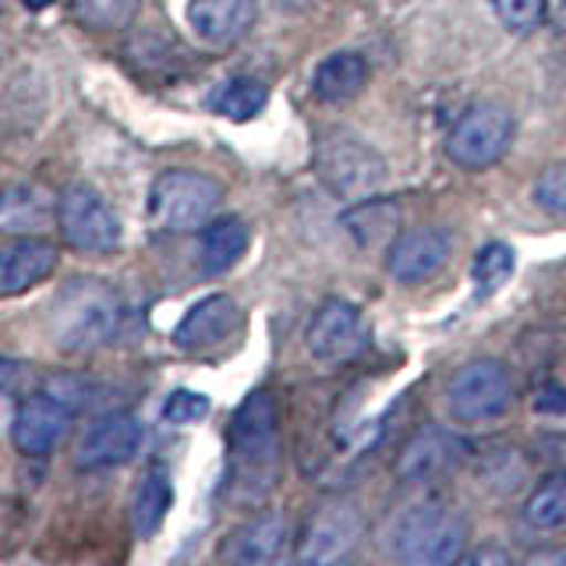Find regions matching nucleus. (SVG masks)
<instances>
[{"label":"nucleus","instance_id":"obj_1","mask_svg":"<svg viewBox=\"0 0 566 566\" xmlns=\"http://www.w3.org/2000/svg\"><path fill=\"white\" fill-rule=\"evenodd\" d=\"M280 478V418L265 389L248 394L230 421V492L241 503H259Z\"/></svg>","mask_w":566,"mask_h":566},{"label":"nucleus","instance_id":"obj_2","mask_svg":"<svg viewBox=\"0 0 566 566\" xmlns=\"http://www.w3.org/2000/svg\"><path fill=\"white\" fill-rule=\"evenodd\" d=\"M124 318V301L114 283L78 276L64 283L50 305V336L61 350H96L111 344Z\"/></svg>","mask_w":566,"mask_h":566},{"label":"nucleus","instance_id":"obj_3","mask_svg":"<svg viewBox=\"0 0 566 566\" xmlns=\"http://www.w3.org/2000/svg\"><path fill=\"white\" fill-rule=\"evenodd\" d=\"M468 521L447 500H424L411 506L394 527V553L400 563L447 566L464 556Z\"/></svg>","mask_w":566,"mask_h":566},{"label":"nucleus","instance_id":"obj_4","mask_svg":"<svg viewBox=\"0 0 566 566\" xmlns=\"http://www.w3.org/2000/svg\"><path fill=\"white\" fill-rule=\"evenodd\" d=\"M223 202V188L206 174L167 170L149 188L146 217L159 234H191L206 227Z\"/></svg>","mask_w":566,"mask_h":566},{"label":"nucleus","instance_id":"obj_5","mask_svg":"<svg viewBox=\"0 0 566 566\" xmlns=\"http://www.w3.org/2000/svg\"><path fill=\"white\" fill-rule=\"evenodd\" d=\"M315 174L323 177V185L336 199L361 202L365 195L379 191L386 185L389 167L361 135H354L347 128H329L318 135Z\"/></svg>","mask_w":566,"mask_h":566},{"label":"nucleus","instance_id":"obj_6","mask_svg":"<svg viewBox=\"0 0 566 566\" xmlns=\"http://www.w3.org/2000/svg\"><path fill=\"white\" fill-rule=\"evenodd\" d=\"M513 142V117L500 103H474L447 135V156L468 170L500 164Z\"/></svg>","mask_w":566,"mask_h":566},{"label":"nucleus","instance_id":"obj_7","mask_svg":"<svg viewBox=\"0 0 566 566\" xmlns=\"http://www.w3.org/2000/svg\"><path fill=\"white\" fill-rule=\"evenodd\" d=\"M57 223L71 248L88 255H111L120 248V220L114 209L103 202V195L88 185H75L61 195Z\"/></svg>","mask_w":566,"mask_h":566},{"label":"nucleus","instance_id":"obj_8","mask_svg":"<svg viewBox=\"0 0 566 566\" xmlns=\"http://www.w3.org/2000/svg\"><path fill=\"white\" fill-rule=\"evenodd\" d=\"M450 411L460 421H492L506 415V407L513 400V382H510V371L506 365L482 358V361H471L457 371L450 379Z\"/></svg>","mask_w":566,"mask_h":566},{"label":"nucleus","instance_id":"obj_9","mask_svg":"<svg viewBox=\"0 0 566 566\" xmlns=\"http://www.w3.org/2000/svg\"><path fill=\"white\" fill-rule=\"evenodd\" d=\"M361 513L354 503L333 500L318 506L297 542V559L301 563H340L347 559L361 542Z\"/></svg>","mask_w":566,"mask_h":566},{"label":"nucleus","instance_id":"obj_10","mask_svg":"<svg viewBox=\"0 0 566 566\" xmlns=\"http://www.w3.org/2000/svg\"><path fill=\"white\" fill-rule=\"evenodd\" d=\"M308 350L315 361H326V365H344L354 361L368 344V329H365V318L361 312L350 305V301L340 297H329L318 305V312L312 315L308 323Z\"/></svg>","mask_w":566,"mask_h":566},{"label":"nucleus","instance_id":"obj_11","mask_svg":"<svg viewBox=\"0 0 566 566\" xmlns=\"http://www.w3.org/2000/svg\"><path fill=\"white\" fill-rule=\"evenodd\" d=\"M142 447V421L135 415H103L85 429L78 442V468L93 471V468H117L128 464Z\"/></svg>","mask_w":566,"mask_h":566},{"label":"nucleus","instance_id":"obj_12","mask_svg":"<svg viewBox=\"0 0 566 566\" xmlns=\"http://www.w3.org/2000/svg\"><path fill=\"white\" fill-rule=\"evenodd\" d=\"M67 424H71V411L57 397L35 394L18 403L14 421H11V439H14L18 453L46 457L64 439Z\"/></svg>","mask_w":566,"mask_h":566},{"label":"nucleus","instance_id":"obj_13","mask_svg":"<svg viewBox=\"0 0 566 566\" xmlns=\"http://www.w3.org/2000/svg\"><path fill=\"white\" fill-rule=\"evenodd\" d=\"M450 259V234L439 227H418L403 230L394 238L386 252V270L400 283H421L432 273H439Z\"/></svg>","mask_w":566,"mask_h":566},{"label":"nucleus","instance_id":"obj_14","mask_svg":"<svg viewBox=\"0 0 566 566\" xmlns=\"http://www.w3.org/2000/svg\"><path fill=\"white\" fill-rule=\"evenodd\" d=\"M238 326H241L238 301L227 294H212V297L199 301V305H191L188 315L174 326V344L191 354L212 350L223 340H230Z\"/></svg>","mask_w":566,"mask_h":566},{"label":"nucleus","instance_id":"obj_15","mask_svg":"<svg viewBox=\"0 0 566 566\" xmlns=\"http://www.w3.org/2000/svg\"><path fill=\"white\" fill-rule=\"evenodd\" d=\"M57 270V248L43 241L40 234L14 238L0 248V294L14 297L32 291Z\"/></svg>","mask_w":566,"mask_h":566},{"label":"nucleus","instance_id":"obj_16","mask_svg":"<svg viewBox=\"0 0 566 566\" xmlns=\"http://www.w3.org/2000/svg\"><path fill=\"white\" fill-rule=\"evenodd\" d=\"M259 0H188V25L209 46H230L252 29Z\"/></svg>","mask_w":566,"mask_h":566},{"label":"nucleus","instance_id":"obj_17","mask_svg":"<svg viewBox=\"0 0 566 566\" xmlns=\"http://www.w3.org/2000/svg\"><path fill=\"white\" fill-rule=\"evenodd\" d=\"M57 220V202L43 185H8L0 188V234L25 238L43 234Z\"/></svg>","mask_w":566,"mask_h":566},{"label":"nucleus","instance_id":"obj_18","mask_svg":"<svg viewBox=\"0 0 566 566\" xmlns=\"http://www.w3.org/2000/svg\"><path fill=\"white\" fill-rule=\"evenodd\" d=\"M464 460V442L442 429H421L407 450L400 453L397 474L407 482H429V478L450 474Z\"/></svg>","mask_w":566,"mask_h":566},{"label":"nucleus","instance_id":"obj_19","mask_svg":"<svg viewBox=\"0 0 566 566\" xmlns=\"http://www.w3.org/2000/svg\"><path fill=\"white\" fill-rule=\"evenodd\" d=\"M283 545H287V521L280 513H262L248 524L234 527L223 542V559L230 563H244V566H262L283 556Z\"/></svg>","mask_w":566,"mask_h":566},{"label":"nucleus","instance_id":"obj_20","mask_svg":"<svg viewBox=\"0 0 566 566\" xmlns=\"http://www.w3.org/2000/svg\"><path fill=\"white\" fill-rule=\"evenodd\" d=\"M244 252H248V223L241 217H217L202 227L199 262L206 276H223L227 270H234Z\"/></svg>","mask_w":566,"mask_h":566},{"label":"nucleus","instance_id":"obj_21","mask_svg":"<svg viewBox=\"0 0 566 566\" xmlns=\"http://www.w3.org/2000/svg\"><path fill=\"white\" fill-rule=\"evenodd\" d=\"M365 82H368V64L361 53L340 50V53H329V57L315 67L312 88L323 103H347L361 93Z\"/></svg>","mask_w":566,"mask_h":566},{"label":"nucleus","instance_id":"obj_22","mask_svg":"<svg viewBox=\"0 0 566 566\" xmlns=\"http://www.w3.org/2000/svg\"><path fill=\"white\" fill-rule=\"evenodd\" d=\"M174 503V485L164 464H153L146 474L138 478L135 495H132V524L138 538L156 535L167 521V510Z\"/></svg>","mask_w":566,"mask_h":566},{"label":"nucleus","instance_id":"obj_23","mask_svg":"<svg viewBox=\"0 0 566 566\" xmlns=\"http://www.w3.org/2000/svg\"><path fill=\"white\" fill-rule=\"evenodd\" d=\"M344 223L354 234V241L365 244V248H376V244H386L389 238L397 234L400 209L394 202H382V199L358 202V209H350Z\"/></svg>","mask_w":566,"mask_h":566},{"label":"nucleus","instance_id":"obj_24","mask_svg":"<svg viewBox=\"0 0 566 566\" xmlns=\"http://www.w3.org/2000/svg\"><path fill=\"white\" fill-rule=\"evenodd\" d=\"M265 99H270V88L259 78H230L212 96V111L227 120H252L255 114H262Z\"/></svg>","mask_w":566,"mask_h":566},{"label":"nucleus","instance_id":"obj_25","mask_svg":"<svg viewBox=\"0 0 566 566\" xmlns=\"http://www.w3.org/2000/svg\"><path fill=\"white\" fill-rule=\"evenodd\" d=\"M524 517L531 527H542V531L566 524V474H548L545 482L531 492Z\"/></svg>","mask_w":566,"mask_h":566},{"label":"nucleus","instance_id":"obj_26","mask_svg":"<svg viewBox=\"0 0 566 566\" xmlns=\"http://www.w3.org/2000/svg\"><path fill=\"white\" fill-rule=\"evenodd\" d=\"M513 265H517V259H513L510 244H500V241L485 244L471 262V280L478 287V297H492L495 291H500L503 283L513 276Z\"/></svg>","mask_w":566,"mask_h":566},{"label":"nucleus","instance_id":"obj_27","mask_svg":"<svg viewBox=\"0 0 566 566\" xmlns=\"http://www.w3.org/2000/svg\"><path fill=\"white\" fill-rule=\"evenodd\" d=\"M138 4L142 0H71L78 22L85 29H96V32L124 29L138 14Z\"/></svg>","mask_w":566,"mask_h":566},{"label":"nucleus","instance_id":"obj_28","mask_svg":"<svg viewBox=\"0 0 566 566\" xmlns=\"http://www.w3.org/2000/svg\"><path fill=\"white\" fill-rule=\"evenodd\" d=\"M535 202L553 220H566V164H553V167H545L538 174Z\"/></svg>","mask_w":566,"mask_h":566},{"label":"nucleus","instance_id":"obj_29","mask_svg":"<svg viewBox=\"0 0 566 566\" xmlns=\"http://www.w3.org/2000/svg\"><path fill=\"white\" fill-rule=\"evenodd\" d=\"M489 4L510 32H531L545 18V0H489Z\"/></svg>","mask_w":566,"mask_h":566},{"label":"nucleus","instance_id":"obj_30","mask_svg":"<svg viewBox=\"0 0 566 566\" xmlns=\"http://www.w3.org/2000/svg\"><path fill=\"white\" fill-rule=\"evenodd\" d=\"M209 415V397L195 394V389H174L164 403V421L170 424H191Z\"/></svg>","mask_w":566,"mask_h":566},{"label":"nucleus","instance_id":"obj_31","mask_svg":"<svg viewBox=\"0 0 566 566\" xmlns=\"http://www.w3.org/2000/svg\"><path fill=\"white\" fill-rule=\"evenodd\" d=\"M538 411H566V389L563 386H542L538 389V400H535Z\"/></svg>","mask_w":566,"mask_h":566},{"label":"nucleus","instance_id":"obj_32","mask_svg":"<svg viewBox=\"0 0 566 566\" xmlns=\"http://www.w3.org/2000/svg\"><path fill=\"white\" fill-rule=\"evenodd\" d=\"M468 559L471 563H489V559L492 563H510V556L503 553V548H478V553H471Z\"/></svg>","mask_w":566,"mask_h":566},{"label":"nucleus","instance_id":"obj_33","mask_svg":"<svg viewBox=\"0 0 566 566\" xmlns=\"http://www.w3.org/2000/svg\"><path fill=\"white\" fill-rule=\"evenodd\" d=\"M527 559L531 563H566V553L563 548H542V553H531Z\"/></svg>","mask_w":566,"mask_h":566},{"label":"nucleus","instance_id":"obj_34","mask_svg":"<svg viewBox=\"0 0 566 566\" xmlns=\"http://www.w3.org/2000/svg\"><path fill=\"white\" fill-rule=\"evenodd\" d=\"M276 4L283 8V11H308L315 0H276Z\"/></svg>","mask_w":566,"mask_h":566},{"label":"nucleus","instance_id":"obj_35","mask_svg":"<svg viewBox=\"0 0 566 566\" xmlns=\"http://www.w3.org/2000/svg\"><path fill=\"white\" fill-rule=\"evenodd\" d=\"M53 4V0H25V8L29 11H43V8H50Z\"/></svg>","mask_w":566,"mask_h":566}]
</instances>
